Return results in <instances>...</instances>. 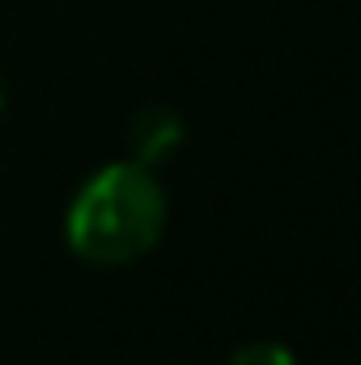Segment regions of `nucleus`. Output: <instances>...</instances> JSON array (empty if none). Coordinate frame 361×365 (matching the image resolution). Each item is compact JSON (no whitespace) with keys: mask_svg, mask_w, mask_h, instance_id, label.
I'll return each instance as SVG.
<instances>
[{"mask_svg":"<svg viewBox=\"0 0 361 365\" xmlns=\"http://www.w3.org/2000/svg\"><path fill=\"white\" fill-rule=\"evenodd\" d=\"M166 191L141 162H111L81 182L64 217V242L77 259L98 268H123L158 247L166 234Z\"/></svg>","mask_w":361,"mask_h":365,"instance_id":"1","label":"nucleus"},{"mask_svg":"<svg viewBox=\"0 0 361 365\" xmlns=\"http://www.w3.org/2000/svg\"><path fill=\"white\" fill-rule=\"evenodd\" d=\"M183 136H187V123L179 119V110H171V106H145V110L128 123L132 162L158 170L162 162H171V158L179 153Z\"/></svg>","mask_w":361,"mask_h":365,"instance_id":"2","label":"nucleus"},{"mask_svg":"<svg viewBox=\"0 0 361 365\" xmlns=\"http://www.w3.org/2000/svg\"><path fill=\"white\" fill-rule=\"evenodd\" d=\"M230 365H298V357H293V349H285L276 340H251L230 357Z\"/></svg>","mask_w":361,"mask_h":365,"instance_id":"3","label":"nucleus"},{"mask_svg":"<svg viewBox=\"0 0 361 365\" xmlns=\"http://www.w3.org/2000/svg\"><path fill=\"white\" fill-rule=\"evenodd\" d=\"M0 110H4V86H0Z\"/></svg>","mask_w":361,"mask_h":365,"instance_id":"4","label":"nucleus"}]
</instances>
